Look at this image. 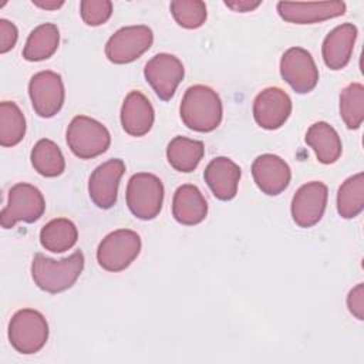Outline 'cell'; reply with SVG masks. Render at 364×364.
I'll use <instances>...</instances> for the list:
<instances>
[{"instance_id": "6da1fadb", "label": "cell", "mask_w": 364, "mask_h": 364, "mask_svg": "<svg viewBox=\"0 0 364 364\" xmlns=\"http://www.w3.org/2000/svg\"><path fill=\"white\" fill-rule=\"evenodd\" d=\"M179 114L182 122L189 129L196 132H210L222 122V101L218 92L210 87L196 84L185 91Z\"/></svg>"}, {"instance_id": "7a4b0ae2", "label": "cell", "mask_w": 364, "mask_h": 364, "mask_svg": "<svg viewBox=\"0 0 364 364\" xmlns=\"http://www.w3.org/2000/svg\"><path fill=\"white\" fill-rule=\"evenodd\" d=\"M84 253L75 250L68 257L53 260L43 253H36L31 262V277L43 291L57 294L68 290L84 269Z\"/></svg>"}, {"instance_id": "3957f363", "label": "cell", "mask_w": 364, "mask_h": 364, "mask_svg": "<svg viewBox=\"0 0 364 364\" xmlns=\"http://www.w3.org/2000/svg\"><path fill=\"white\" fill-rule=\"evenodd\" d=\"M67 145L80 159H92L104 154L111 145L109 131L97 119L77 115L67 128Z\"/></svg>"}, {"instance_id": "277c9868", "label": "cell", "mask_w": 364, "mask_h": 364, "mask_svg": "<svg viewBox=\"0 0 364 364\" xmlns=\"http://www.w3.org/2000/svg\"><path fill=\"white\" fill-rule=\"evenodd\" d=\"M48 323L34 309L16 311L9 323V340L11 347L21 354L38 353L47 343Z\"/></svg>"}, {"instance_id": "5b68a950", "label": "cell", "mask_w": 364, "mask_h": 364, "mask_svg": "<svg viewBox=\"0 0 364 364\" xmlns=\"http://www.w3.org/2000/svg\"><path fill=\"white\" fill-rule=\"evenodd\" d=\"M125 198L128 209L135 218L151 220L162 209L164 185L154 173L139 172L129 178Z\"/></svg>"}, {"instance_id": "8992f818", "label": "cell", "mask_w": 364, "mask_h": 364, "mask_svg": "<svg viewBox=\"0 0 364 364\" xmlns=\"http://www.w3.org/2000/svg\"><path fill=\"white\" fill-rule=\"evenodd\" d=\"M141 237L131 229H117L108 233L98 245L97 262L107 272L125 270L141 252Z\"/></svg>"}, {"instance_id": "52a82bcc", "label": "cell", "mask_w": 364, "mask_h": 364, "mask_svg": "<svg viewBox=\"0 0 364 364\" xmlns=\"http://www.w3.org/2000/svg\"><path fill=\"white\" fill-rule=\"evenodd\" d=\"M46 210V200L40 189L30 183H16L9 191L7 205L0 213V223L4 229H11L17 222L33 223Z\"/></svg>"}, {"instance_id": "ba28073f", "label": "cell", "mask_w": 364, "mask_h": 364, "mask_svg": "<svg viewBox=\"0 0 364 364\" xmlns=\"http://www.w3.org/2000/svg\"><path fill=\"white\" fill-rule=\"evenodd\" d=\"M154 33L148 26H128L117 30L105 44V55L114 64H128L151 48Z\"/></svg>"}, {"instance_id": "9c48e42d", "label": "cell", "mask_w": 364, "mask_h": 364, "mask_svg": "<svg viewBox=\"0 0 364 364\" xmlns=\"http://www.w3.org/2000/svg\"><path fill=\"white\" fill-rule=\"evenodd\" d=\"M28 95L38 117H54L63 108L65 98L61 75L50 70L34 74L28 82Z\"/></svg>"}, {"instance_id": "30bf717a", "label": "cell", "mask_w": 364, "mask_h": 364, "mask_svg": "<svg viewBox=\"0 0 364 364\" xmlns=\"http://www.w3.org/2000/svg\"><path fill=\"white\" fill-rule=\"evenodd\" d=\"M280 74L297 94L313 91L318 82L317 65L311 54L301 47L284 51L280 60Z\"/></svg>"}, {"instance_id": "8fae6325", "label": "cell", "mask_w": 364, "mask_h": 364, "mask_svg": "<svg viewBox=\"0 0 364 364\" xmlns=\"http://www.w3.org/2000/svg\"><path fill=\"white\" fill-rule=\"evenodd\" d=\"M144 75L155 94L161 100L168 101L175 95L178 85L183 80L185 68L178 57L159 53L145 64Z\"/></svg>"}, {"instance_id": "7c38bea8", "label": "cell", "mask_w": 364, "mask_h": 364, "mask_svg": "<svg viewBox=\"0 0 364 364\" xmlns=\"http://www.w3.org/2000/svg\"><path fill=\"white\" fill-rule=\"evenodd\" d=\"M328 189L323 182H307L297 189L291 199V218L300 228H311L324 215Z\"/></svg>"}, {"instance_id": "4fadbf2b", "label": "cell", "mask_w": 364, "mask_h": 364, "mask_svg": "<svg viewBox=\"0 0 364 364\" xmlns=\"http://www.w3.org/2000/svg\"><path fill=\"white\" fill-rule=\"evenodd\" d=\"M125 172L122 159H109L98 165L88 181V193L100 209H111L117 203L119 181Z\"/></svg>"}, {"instance_id": "5bb4252c", "label": "cell", "mask_w": 364, "mask_h": 364, "mask_svg": "<svg viewBox=\"0 0 364 364\" xmlns=\"http://www.w3.org/2000/svg\"><path fill=\"white\" fill-rule=\"evenodd\" d=\"M291 114V100L282 88L269 87L253 101V118L263 129H279Z\"/></svg>"}, {"instance_id": "9a60e30c", "label": "cell", "mask_w": 364, "mask_h": 364, "mask_svg": "<svg viewBox=\"0 0 364 364\" xmlns=\"http://www.w3.org/2000/svg\"><path fill=\"white\" fill-rule=\"evenodd\" d=\"M252 176L263 193L276 196L289 186L291 171L283 158L273 154H263L253 161Z\"/></svg>"}, {"instance_id": "2e32d148", "label": "cell", "mask_w": 364, "mask_h": 364, "mask_svg": "<svg viewBox=\"0 0 364 364\" xmlns=\"http://www.w3.org/2000/svg\"><path fill=\"white\" fill-rule=\"evenodd\" d=\"M279 16L293 24H314L330 20L346 13L344 1H317V3H277Z\"/></svg>"}, {"instance_id": "e0dca14e", "label": "cell", "mask_w": 364, "mask_h": 364, "mask_svg": "<svg viewBox=\"0 0 364 364\" xmlns=\"http://www.w3.org/2000/svg\"><path fill=\"white\" fill-rule=\"evenodd\" d=\"M355 38L357 27L351 23H344L333 28L326 36L321 46L324 64L334 71L344 68L350 63Z\"/></svg>"}, {"instance_id": "ac0fdd59", "label": "cell", "mask_w": 364, "mask_h": 364, "mask_svg": "<svg viewBox=\"0 0 364 364\" xmlns=\"http://www.w3.org/2000/svg\"><path fill=\"white\" fill-rule=\"evenodd\" d=\"M240 175L239 165L226 156L212 159L203 172L205 182L219 200H230L236 196Z\"/></svg>"}, {"instance_id": "d6986e66", "label": "cell", "mask_w": 364, "mask_h": 364, "mask_svg": "<svg viewBox=\"0 0 364 364\" xmlns=\"http://www.w3.org/2000/svg\"><path fill=\"white\" fill-rule=\"evenodd\" d=\"M155 119L154 107L139 91H131L121 107V125L131 136L146 135Z\"/></svg>"}, {"instance_id": "ffe728a7", "label": "cell", "mask_w": 364, "mask_h": 364, "mask_svg": "<svg viewBox=\"0 0 364 364\" xmlns=\"http://www.w3.org/2000/svg\"><path fill=\"white\" fill-rule=\"evenodd\" d=\"M172 215L176 222L185 226L200 223L208 215V202L198 186L181 185L172 199Z\"/></svg>"}, {"instance_id": "44dd1931", "label": "cell", "mask_w": 364, "mask_h": 364, "mask_svg": "<svg viewBox=\"0 0 364 364\" xmlns=\"http://www.w3.org/2000/svg\"><path fill=\"white\" fill-rule=\"evenodd\" d=\"M306 144L314 151L318 162L324 165L334 164L343 151L337 131L324 121L310 125L306 134Z\"/></svg>"}, {"instance_id": "7402d4cb", "label": "cell", "mask_w": 364, "mask_h": 364, "mask_svg": "<svg viewBox=\"0 0 364 364\" xmlns=\"http://www.w3.org/2000/svg\"><path fill=\"white\" fill-rule=\"evenodd\" d=\"M60 31L53 23L37 26L27 37L23 57L27 61H43L50 58L58 48Z\"/></svg>"}, {"instance_id": "603a6c76", "label": "cell", "mask_w": 364, "mask_h": 364, "mask_svg": "<svg viewBox=\"0 0 364 364\" xmlns=\"http://www.w3.org/2000/svg\"><path fill=\"white\" fill-rule=\"evenodd\" d=\"M205 146L202 141L186 136H175L166 148L169 165L179 172H192L203 158Z\"/></svg>"}, {"instance_id": "cb8c5ba5", "label": "cell", "mask_w": 364, "mask_h": 364, "mask_svg": "<svg viewBox=\"0 0 364 364\" xmlns=\"http://www.w3.org/2000/svg\"><path fill=\"white\" fill-rule=\"evenodd\" d=\"M78 239V230L74 222L65 218H57L46 223L40 230V243L46 250L63 253L71 249Z\"/></svg>"}, {"instance_id": "d4e9b609", "label": "cell", "mask_w": 364, "mask_h": 364, "mask_svg": "<svg viewBox=\"0 0 364 364\" xmlns=\"http://www.w3.org/2000/svg\"><path fill=\"white\" fill-rule=\"evenodd\" d=\"M31 165L33 168L46 178L60 176L65 169V161L58 145L47 138L36 142L31 149Z\"/></svg>"}, {"instance_id": "484cf974", "label": "cell", "mask_w": 364, "mask_h": 364, "mask_svg": "<svg viewBox=\"0 0 364 364\" xmlns=\"http://www.w3.org/2000/svg\"><path fill=\"white\" fill-rule=\"evenodd\" d=\"M364 209V173L358 172L343 182L337 192V212L344 219L358 216Z\"/></svg>"}, {"instance_id": "4316f807", "label": "cell", "mask_w": 364, "mask_h": 364, "mask_svg": "<svg viewBox=\"0 0 364 364\" xmlns=\"http://www.w3.org/2000/svg\"><path fill=\"white\" fill-rule=\"evenodd\" d=\"M26 118L13 101L0 104V145L4 148L14 146L24 138Z\"/></svg>"}, {"instance_id": "83f0119b", "label": "cell", "mask_w": 364, "mask_h": 364, "mask_svg": "<svg viewBox=\"0 0 364 364\" xmlns=\"http://www.w3.org/2000/svg\"><path fill=\"white\" fill-rule=\"evenodd\" d=\"M340 115L348 129H358L364 121V85L348 84L340 94Z\"/></svg>"}, {"instance_id": "f1b7e54d", "label": "cell", "mask_w": 364, "mask_h": 364, "mask_svg": "<svg viewBox=\"0 0 364 364\" xmlns=\"http://www.w3.org/2000/svg\"><path fill=\"white\" fill-rule=\"evenodd\" d=\"M169 9L175 21L183 28H199L206 21V4L200 0H173Z\"/></svg>"}, {"instance_id": "f546056e", "label": "cell", "mask_w": 364, "mask_h": 364, "mask_svg": "<svg viewBox=\"0 0 364 364\" xmlns=\"http://www.w3.org/2000/svg\"><path fill=\"white\" fill-rule=\"evenodd\" d=\"M80 14L87 26H101L109 20L112 3L109 0H82L80 3Z\"/></svg>"}, {"instance_id": "4dcf8cb0", "label": "cell", "mask_w": 364, "mask_h": 364, "mask_svg": "<svg viewBox=\"0 0 364 364\" xmlns=\"http://www.w3.org/2000/svg\"><path fill=\"white\" fill-rule=\"evenodd\" d=\"M17 38H18L17 27L11 21L1 18L0 20V53L6 54L7 51H10L16 46Z\"/></svg>"}, {"instance_id": "1f68e13d", "label": "cell", "mask_w": 364, "mask_h": 364, "mask_svg": "<svg viewBox=\"0 0 364 364\" xmlns=\"http://www.w3.org/2000/svg\"><path fill=\"white\" fill-rule=\"evenodd\" d=\"M347 307L358 320H364V284L358 283L347 296Z\"/></svg>"}, {"instance_id": "d6a6232c", "label": "cell", "mask_w": 364, "mask_h": 364, "mask_svg": "<svg viewBox=\"0 0 364 364\" xmlns=\"http://www.w3.org/2000/svg\"><path fill=\"white\" fill-rule=\"evenodd\" d=\"M262 4V1H250V0H232V1H225V6L232 9L233 11L239 13H246L257 9Z\"/></svg>"}, {"instance_id": "836d02e7", "label": "cell", "mask_w": 364, "mask_h": 364, "mask_svg": "<svg viewBox=\"0 0 364 364\" xmlns=\"http://www.w3.org/2000/svg\"><path fill=\"white\" fill-rule=\"evenodd\" d=\"M33 4L40 7V9H44V10H57L60 9L64 1H57V0H33Z\"/></svg>"}]
</instances>
